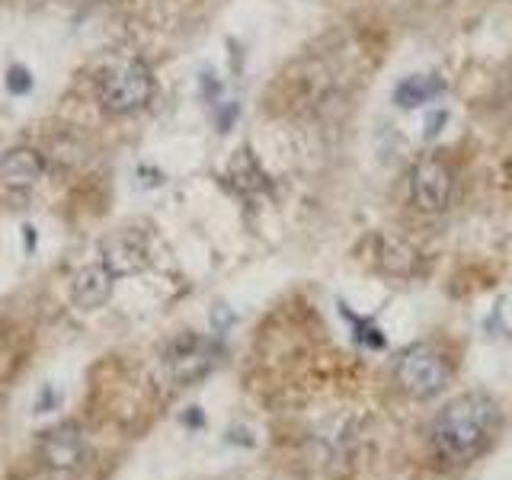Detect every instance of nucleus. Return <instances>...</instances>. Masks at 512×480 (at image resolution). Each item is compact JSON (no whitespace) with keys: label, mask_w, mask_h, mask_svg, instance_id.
I'll return each mask as SVG.
<instances>
[{"label":"nucleus","mask_w":512,"mask_h":480,"mask_svg":"<svg viewBox=\"0 0 512 480\" xmlns=\"http://www.w3.org/2000/svg\"><path fill=\"white\" fill-rule=\"evenodd\" d=\"M439 93H442V80H439V77H423V74H413V77L400 80V84H397V90H394V100H397V106L413 109V106L432 103Z\"/></svg>","instance_id":"obj_10"},{"label":"nucleus","mask_w":512,"mask_h":480,"mask_svg":"<svg viewBox=\"0 0 512 480\" xmlns=\"http://www.w3.org/2000/svg\"><path fill=\"white\" fill-rule=\"evenodd\" d=\"M218 362V346L199 333H180L164 349V368L176 384H192L205 378Z\"/></svg>","instance_id":"obj_5"},{"label":"nucleus","mask_w":512,"mask_h":480,"mask_svg":"<svg viewBox=\"0 0 512 480\" xmlns=\"http://www.w3.org/2000/svg\"><path fill=\"white\" fill-rule=\"evenodd\" d=\"M84 455H87V439L77 423L52 426L39 436V458L52 471H74L80 468Z\"/></svg>","instance_id":"obj_6"},{"label":"nucleus","mask_w":512,"mask_h":480,"mask_svg":"<svg viewBox=\"0 0 512 480\" xmlns=\"http://www.w3.org/2000/svg\"><path fill=\"white\" fill-rule=\"evenodd\" d=\"M343 314L352 320V324H356V340H359V343L372 346V349H381V346H384V336H381V330H378L375 324H368V320L356 317V314L346 311V308H343Z\"/></svg>","instance_id":"obj_11"},{"label":"nucleus","mask_w":512,"mask_h":480,"mask_svg":"<svg viewBox=\"0 0 512 480\" xmlns=\"http://www.w3.org/2000/svg\"><path fill=\"white\" fill-rule=\"evenodd\" d=\"M394 378L400 384V391L429 400L445 391L448 378H452V365L432 343H413L400 352V359L394 365Z\"/></svg>","instance_id":"obj_3"},{"label":"nucleus","mask_w":512,"mask_h":480,"mask_svg":"<svg viewBox=\"0 0 512 480\" xmlns=\"http://www.w3.org/2000/svg\"><path fill=\"white\" fill-rule=\"evenodd\" d=\"M45 173V157L36 148H10L0 157V176L7 186H32L42 180Z\"/></svg>","instance_id":"obj_9"},{"label":"nucleus","mask_w":512,"mask_h":480,"mask_svg":"<svg viewBox=\"0 0 512 480\" xmlns=\"http://www.w3.org/2000/svg\"><path fill=\"white\" fill-rule=\"evenodd\" d=\"M100 260L116 279L135 276V272H141L144 266H148V247H144V240L138 234H119L103 247Z\"/></svg>","instance_id":"obj_7"},{"label":"nucleus","mask_w":512,"mask_h":480,"mask_svg":"<svg viewBox=\"0 0 512 480\" xmlns=\"http://www.w3.org/2000/svg\"><path fill=\"white\" fill-rule=\"evenodd\" d=\"M7 87H10L13 93H26V90L32 87V77L20 68V64H13L10 74H7Z\"/></svg>","instance_id":"obj_12"},{"label":"nucleus","mask_w":512,"mask_h":480,"mask_svg":"<svg viewBox=\"0 0 512 480\" xmlns=\"http://www.w3.org/2000/svg\"><path fill=\"white\" fill-rule=\"evenodd\" d=\"M500 432V407L487 394H461L432 420L429 442L439 461L468 464L493 445Z\"/></svg>","instance_id":"obj_1"},{"label":"nucleus","mask_w":512,"mask_h":480,"mask_svg":"<svg viewBox=\"0 0 512 480\" xmlns=\"http://www.w3.org/2000/svg\"><path fill=\"white\" fill-rule=\"evenodd\" d=\"M112 282H116V276L103 266V260L90 263L74 272L71 298H74V304H80V308H100V304H106L112 295Z\"/></svg>","instance_id":"obj_8"},{"label":"nucleus","mask_w":512,"mask_h":480,"mask_svg":"<svg viewBox=\"0 0 512 480\" xmlns=\"http://www.w3.org/2000/svg\"><path fill=\"white\" fill-rule=\"evenodd\" d=\"M100 103L112 116H132L154 96V74L141 58H116L96 80Z\"/></svg>","instance_id":"obj_2"},{"label":"nucleus","mask_w":512,"mask_h":480,"mask_svg":"<svg viewBox=\"0 0 512 480\" xmlns=\"http://www.w3.org/2000/svg\"><path fill=\"white\" fill-rule=\"evenodd\" d=\"M445 112H432L429 116V125H426V138H436L439 132H442V125H445Z\"/></svg>","instance_id":"obj_13"},{"label":"nucleus","mask_w":512,"mask_h":480,"mask_svg":"<svg viewBox=\"0 0 512 480\" xmlns=\"http://www.w3.org/2000/svg\"><path fill=\"white\" fill-rule=\"evenodd\" d=\"M410 199L420 212H429V215H439L452 205L455 173L448 167V160H442L439 154H429L410 170Z\"/></svg>","instance_id":"obj_4"}]
</instances>
